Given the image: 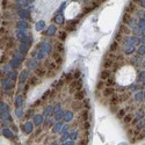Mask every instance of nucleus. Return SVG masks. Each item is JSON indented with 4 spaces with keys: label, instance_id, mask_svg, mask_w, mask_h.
Listing matches in <instances>:
<instances>
[{
    "label": "nucleus",
    "instance_id": "obj_1",
    "mask_svg": "<svg viewBox=\"0 0 145 145\" xmlns=\"http://www.w3.org/2000/svg\"><path fill=\"white\" fill-rule=\"evenodd\" d=\"M81 91V81L78 80V81H73L72 84H71V86H70V92L71 93H73V92H79Z\"/></svg>",
    "mask_w": 145,
    "mask_h": 145
},
{
    "label": "nucleus",
    "instance_id": "obj_2",
    "mask_svg": "<svg viewBox=\"0 0 145 145\" xmlns=\"http://www.w3.org/2000/svg\"><path fill=\"white\" fill-rule=\"evenodd\" d=\"M2 87L6 88V89H8V88H13L14 87V83H13V80L12 79H5L4 81H2Z\"/></svg>",
    "mask_w": 145,
    "mask_h": 145
},
{
    "label": "nucleus",
    "instance_id": "obj_3",
    "mask_svg": "<svg viewBox=\"0 0 145 145\" xmlns=\"http://www.w3.org/2000/svg\"><path fill=\"white\" fill-rule=\"evenodd\" d=\"M113 64H114V59H113V58L107 57V58H106V61H104V63H103V67L107 70L108 67H110Z\"/></svg>",
    "mask_w": 145,
    "mask_h": 145
},
{
    "label": "nucleus",
    "instance_id": "obj_4",
    "mask_svg": "<svg viewBox=\"0 0 145 145\" xmlns=\"http://www.w3.org/2000/svg\"><path fill=\"white\" fill-rule=\"evenodd\" d=\"M85 95H86V92L81 89V91L77 92L76 95H74V98H76V100H78V101H79V100H83V99H84Z\"/></svg>",
    "mask_w": 145,
    "mask_h": 145
},
{
    "label": "nucleus",
    "instance_id": "obj_5",
    "mask_svg": "<svg viewBox=\"0 0 145 145\" xmlns=\"http://www.w3.org/2000/svg\"><path fill=\"white\" fill-rule=\"evenodd\" d=\"M103 95L104 96H109V95H114V88L107 87L103 89Z\"/></svg>",
    "mask_w": 145,
    "mask_h": 145
},
{
    "label": "nucleus",
    "instance_id": "obj_6",
    "mask_svg": "<svg viewBox=\"0 0 145 145\" xmlns=\"http://www.w3.org/2000/svg\"><path fill=\"white\" fill-rule=\"evenodd\" d=\"M109 74H110V72H109L108 70H103L102 72L100 73V78H101V79H106V80H107V79H109Z\"/></svg>",
    "mask_w": 145,
    "mask_h": 145
},
{
    "label": "nucleus",
    "instance_id": "obj_7",
    "mask_svg": "<svg viewBox=\"0 0 145 145\" xmlns=\"http://www.w3.org/2000/svg\"><path fill=\"white\" fill-rule=\"evenodd\" d=\"M37 48H43L42 50H44L45 52H50L51 51V48H50L49 44H45V43H41V44H38Z\"/></svg>",
    "mask_w": 145,
    "mask_h": 145
},
{
    "label": "nucleus",
    "instance_id": "obj_8",
    "mask_svg": "<svg viewBox=\"0 0 145 145\" xmlns=\"http://www.w3.org/2000/svg\"><path fill=\"white\" fill-rule=\"evenodd\" d=\"M31 130H33V125H31L30 122H27V124L24 125V131L27 132V134H30Z\"/></svg>",
    "mask_w": 145,
    "mask_h": 145
},
{
    "label": "nucleus",
    "instance_id": "obj_9",
    "mask_svg": "<svg viewBox=\"0 0 145 145\" xmlns=\"http://www.w3.org/2000/svg\"><path fill=\"white\" fill-rule=\"evenodd\" d=\"M62 125H63V123H62V122H58V123H56V125L54 126V130H52V131H54L55 134H56V132H58V131H61V128H62Z\"/></svg>",
    "mask_w": 145,
    "mask_h": 145
},
{
    "label": "nucleus",
    "instance_id": "obj_10",
    "mask_svg": "<svg viewBox=\"0 0 145 145\" xmlns=\"http://www.w3.org/2000/svg\"><path fill=\"white\" fill-rule=\"evenodd\" d=\"M124 52H125V54H131V52H134V46L132 45H125L124 46Z\"/></svg>",
    "mask_w": 145,
    "mask_h": 145
},
{
    "label": "nucleus",
    "instance_id": "obj_11",
    "mask_svg": "<svg viewBox=\"0 0 145 145\" xmlns=\"http://www.w3.org/2000/svg\"><path fill=\"white\" fill-rule=\"evenodd\" d=\"M42 121H43V117L41 116V115H37V116H35V118H34L35 124H41V123H42Z\"/></svg>",
    "mask_w": 145,
    "mask_h": 145
},
{
    "label": "nucleus",
    "instance_id": "obj_12",
    "mask_svg": "<svg viewBox=\"0 0 145 145\" xmlns=\"http://www.w3.org/2000/svg\"><path fill=\"white\" fill-rule=\"evenodd\" d=\"M118 100H120V96L118 95H116V94H114V95L111 96V104H117V102H118Z\"/></svg>",
    "mask_w": 145,
    "mask_h": 145
},
{
    "label": "nucleus",
    "instance_id": "obj_13",
    "mask_svg": "<svg viewBox=\"0 0 145 145\" xmlns=\"http://www.w3.org/2000/svg\"><path fill=\"white\" fill-rule=\"evenodd\" d=\"M72 117H73V114L71 113V111H67V113H65L64 118L66 120V121H71V120H72Z\"/></svg>",
    "mask_w": 145,
    "mask_h": 145
},
{
    "label": "nucleus",
    "instance_id": "obj_14",
    "mask_svg": "<svg viewBox=\"0 0 145 145\" xmlns=\"http://www.w3.org/2000/svg\"><path fill=\"white\" fill-rule=\"evenodd\" d=\"M55 22L58 23V24H62V23H63V15L59 14V15L56 16V18H55Z\"/></svg>",
    "mask_w": 145,
    "mask_h": 145
},
{
    "label": "nucleus",
    "instance_id": "obj_15",
    "mask_svg": "<svg viewBox=\"0 0 145 145\" xmlns=\"http://www.w3.org/2000/svg\"><path fill=\"white\" fill-rule=\"evenodd\" d=\"M27 76H28V72L27 71H23L21 77H20V83H23V81L26 80V79H27Z\"/></svg>",
    "mask_w": 145,
    "mask_h": 145
},
{
    "label": "nucleus",
    "instance_id": "obj_16",
    "mask_svg": "<svg viewBox=\"0 0 145 145\" xmlns=\"http://www.w3.org/2000/svg\"><path fill=\"white\" fill-rule=\"evenodd\" d=\"M38 81H40V80H38L37 77H31V78H30V86H35Z\"/></svg>",
    "mask_w": 145,
    "mask_h": 145
},
{
    "label": "nucleus",
    "instance_id": "obj_17",
    "mask_svg": "<svg viewBox=\"0 0 145 145\" xmlns=\"http://www.w3.org/2000/svg\"><path fill=\"white\" fill-rule=\"evenodd\" d=\"M28 46H29L28 44H22V45H20V52L22 51L23 54H26L28 51Z\"/></svg>",
    "mask_w": 145,
    "mask_h": 145
},
{
    "label": "nucleus",
    "instance_id": "obj_18",
    "mask_svg": "<svg viewBox=\"0 0 145 145\" xmlns=\"http://www.w3.org/2000/svg\"><path fill=\"white\" fill-rule=\"evenodd\" d=\"M35 67H37V63H36L35 59H31L29 62V69H35Z\"/></svg>",
    "mask_w": 145,
    "mask_h": 145
},
{
    "label": "nucleus",
    "instance_id": "obj_19",
    "mask_svg": "<svg viewBox=\"0 0 145 145\" xmlns=\"http://www.w3.org/2000/svg\"><path fill=\"white\" fill-rule=\"evenodd\" d=\"M51 111H52V107H51V106H48V107H45V109H44V115L48 116Z\"/></svg>",
    "mask_w": 145,
    "mask_h": 145
},
{
    "label": "nucleus",
    "instance_id": "obj_20",
    "mask_svg": "<svg viewBox=\"0 0 145 145\" xmlns=\"http://www.w3.org/2000/svg\"><path fill=\"white\" fill-rule=\"evenodd\" d=\"M81 118H83V121H85V122H87L86 120L88 118V111L86 110V111H83L81 113Z\"/></svg>",
    "mask_w": 145,
    "mask_h": 145
},
{
    "label": "nucleus",
    "instance_id": "obj_21",
    "mask_svg": "<svg viewBox=\"0 0 145 145\" xmlns=\"http://www.w3.org/2000/svg\"><path fill=\"white\" fill-rule=\"evenodd\" d=\"M56 50H57V51H59V52H63V50H64L63 44H62V43H57V44H56Z\"/></svg>",
    "mask_w": 145,
    "mask_h": 145
},
{
    "label": "nucleus",
    "instance_id": "obj_22",
    "mask_svg": "<svg viewBox=\"0 0 145 145\" xmlns=\"http://www.w3.org/2000/svg\"><path fill=\"white\" fill-rule=\"evenodd\" d=\"M44 73H45V70H44V69H37V70H36V74H37V76H40V77L44 76Z\"/></svg>",
    "mask_w": 145,
    "mask_h": 145
},
{
    "label": "nucleus",
    "instance_id": "obj_23",
    "mask_svg": "<svg viewBox=\"0 0 145 145\" xmlns=\"http://www.w3.org/2000/svg\"><path fill=\"white\" fill-rule=\"evenodd\" d=\"M115 80H114V78H109V79H107V81H106V86H109L110 87L111 85H114Z\"/></svg>",
    "mask_w": 145,
    "mask_h": 145
},
{
    "label": "nucleus",
    "instance_id": "obj_24",
    "mask_svg": "<svg viewBox=\"0 0 145 145\" xmlns=\"http://www.w3.org/2000/svg\"><path fill=\"white\" fill-rule=\"evenodd\" d=\"M22 101H23L22 96L19 95V96H18V99H16V107H20V106L22 104Z\"/></svg>",
    "mask_w": 145,
    "mask_h": 145
},
{
    "label": "nucleus",
    "instance_id": "obj_25",
    "mask_svg": "<svg viewBox=\"0 0 145 145\" xmlns=\"http://www.w3.org/2000/svg\"><path fill=\"white\" fill-rule=\"evenodd\" d=\"M21 41H22L23 43H31L33 42V38H31V36H29V37H23Z\"/></svg>",
    "mask_w": 145,
    "mask_h": 145
},
{
    "label": "nucleus",
    "instance_id": "obj_26",
    "mask_svg": "<svg viewBox=\"0 0 145 145\" xmlns=\"http://www.w3.org/2000/svg\"><path fill=\"white\" fill-rule=\"evenodd\" d=\"M72 107L74 108V109H80V108L83 107V106H81V103H80V102H73Z\"/></svg>",
    "mask_w": 145,
    "mask_h": 145
},
{
    "label": "nucleus",
    "instance_id": "obj_27",
    "mask_svg": "<svg viewBox=\"0 0 145 145\" xmlns=\"http://www.w3.org/2000/svg\"><path fill=\"white\" fill-rule=\"evenodd\" d=\"M138 54L139 55H144L145 54V45H142L138 48Z\"/></svg>",
    "mask_w": 145,
    "mask_h": 145
},
{
    "label": "nucleus",
    "instance_id": "obj_28",
    "mask_svg": "<svg viewBox=\"0 0 145 145\" xmlns=\"http://www.w3.org/2000/svg\"><path fill=\"white\" fill-rule=\"evenodd\" d=\"M8 107L6 106V103H1V113H7Z\"/></svg>",
    "mask_w": 145,
    "mask_h": 145
},
{
    "label": "nucleus",
    "instance_id": "obj_29",
    "mask_svg": "<svg viewBox=\"0 0 145 145\" xmlns=\"http://www.w3.org/2000/svg\"><path fill=\"white\" fill-rule=\"evenodd\" d=\"M55 31H56V28L54 27V26H51V27H49V30H48V34L49 35H54Z\"/></svg>",
    "mask_w": 145,
    "mask_h": 145
},
{
    "label": "nucleus",
    "instance_id": "obj_30",
    "mask_svg": "<svg viewBox=\"0 0 145 145\" xmlns=\"http://www.w3.org/2000/svg\"><path fill=\"white\" fill-rule=\"evenodd\" d=\"M1 118H2L4 121H6V120H11L7 113H1Z\"/></svg>",
    "mask_w": 145,
    "mask_h": 145
},
{
    "label": "nucleus",
    "instance_id": "obj_31",
    "mask_svg": "<svg viewBox=\"0 0 145 145\" xmlns=\"http://www.w3.org/2000/svg\"><path fill=\"white\" fill-rule=\"evenodd\" d=\"M116 49H117V42L111 43V45H110V51H115Z\"/></svg>",
    "mask_w": 145,
    "mask_h": 145
},
{
    "label": "nucleus",
    "instance_id": "obj_32",
    "mask_svg": "<svg viewBox=\"0 0 145 145\" xmlns=\"http://www.w3.org/2000/svg\"><path fill=\"white\" fill-rule=\"evenodd\" d=\"M43 27H44V22H43V21H41V22H38L37 24H36V28H37V30L42 29Z\"/></svg>",
    "mask_w": 145,
    "mask_h": 145
},
{
    "label": "nucleus",
    "instance_id": "obj_33",
    "mask_svg": "<svg viewBox=\"0 0 145 145\" xmlns=\"http://www.w3.org/2000/svg\"><path fill=\"white\" fill-rule=\"evenodd\" d=\"M63 116H64V115H63V113H62V111H59V113H56V114H55V117H56V120H61Z\"/></svg>",
    "mask_w": 145,
    "mask_h": 145
},
{
    "label": "nucleus",
    "instance_id": "obj_34",
    "mask_svg": "<svg viewBox=\"0 0 145 145\" xmlns=\"http://www.w3.org/2000/svg\"><path fill=\"white\" fill-rule=\"evenodd\" d=\"M130 26H131V27L134 28V29H136V30L138 29V27H137V23L135 22V20H131V22H130Z\"/></svg>",
    "mask_w": 145,
    "mask_h": 145
},
{
    "label": "nucleus",
    "instance_id": "obj_35",
    "mask_svg": "<svg viewBox=\"0 0 145 145\" xmlns=\"http://www.w3.org/2000/svg\"><path fill=\"white\" fill-rule=\"evenodd\" d=\"M18 27H23V28H27L28 26H27V23H24L23 21H19L18 22Z\"/></svg>",
    "mask_w": 145,
    "mask_h": 145
},
{
    "label": "nucleus",
    "instance_id": "obj_36",
    "mask_svg": "<svg viewBox=\"0 0 145 145\" xmlns=\"http://www.w3.org/2000/svg\"><path fill=\"white\" fill-rule=\"evenodd\" d=\"M20 16H23V18H29V14L27 13V11H22V12H20Z\"/></svg>",
    "mask_w": 145,
    "mask_h": 145
},
{
    "label": "nucleus",
    "instance_id": "obj_37",
    "mask_svg": "<svg viewBox=\"0 0 145 145\" xmlns=\"http://www.w3.org/2000/svg\"><path fill=\"white\" fill-rule=\"evenodd\" d=\"M44 56H45V54H44L43 51H40V52H37V59H42Z\"/></svg>",
    "mask_w": 145,
    "mask_h": 145
},
{
    "label": "nucleus",
    "instance_id": "obj_38",
    "mask_svg": "<svg viewBox=\"0 0 145 145\" xmlns=\"http://www.w3.org/2000/svg\"><path fill=\"white\" fill-rule=\"evenodd\" d=\"M104 85H106V84H104L103 81H99V83H98V86H96V87H98V89H102Z\"/></svg>",
    "mask_w": 145,
    "mask_h": 145
},
{
    "label": "nucleus",
    "instance_id": "obj_39",
    "mask_svg": "<svg viewBox=\"0 0 145 145\" xmlns=\"http://www.w3.org/2000/svg\"><path fill=\"white\" fill-rule=\"evenodd\" d=\"M72 78H73L72 74H71V73H69V74H66V76H65V81H67V83H69V81L71 80Z\"/></svg>",
    "mask_w": 145,
    "mask_h": 145
},
{
    "label": "nucleus",
    "instance_id": "obj_40",
    "mask_svg": "<svg viewBox=\"0 0 145 145\" xmlns=\"http://www.w3.org/2000/svg\"><path fill=\"white\" fill-rule=\"evenodd\" d=\"M11 65H13V66H19V62H18L15 58H14V59L11 62Z\"/></svg>",
    "mask_w": 145,
    "mask_h": 145
},
{
    "label": "nucleus",
    "instance_id": "obj_41",
    "mask_svg": "<svg viewBox=\"0 0 145 145\" xmlns=\"http://www.w3.org/2000/svg\"><path fill=\"white\" fill-rule=\"evenodd\" d=\"M8 77H9V79H14L16 77V73L15 72H9L8 73Z\"/></svg>",
    "mask_w": 145,
    "mask_h": 145
},
{
    "label": "nucleus",
    "instance_id": "obj_42",
    "mask_svg": "<svg viewBox=\"0 0 145 145\" xmlns=\"http://www.w3.org/2000/svg\"><path fill=\"white\" fill-rule=\"evenodd\" d=\"M9 132H11V131H9L8 129H5L4 130V135H5V136H7V137H11V136H13V135H11Z\"/></svg>",
    "mask_w": 145,
    "mask_h": 145
},
{
    "label": "nucleus",
    "instance_id": "obj_43",
    "mask_svg": "<svg viewBox=\"0 0 145 145\" xmlns=\"http://www.w3.org/2000/svg\"><path fill=\"white\" fill-rule=\"evenodd\" d=\"M145 126V121H139V124H138V129H141V128H144Z\"/></svg>",
    "mask_w": 145,
    "mask_h": 145
},
{
    "label": "nucleus",
    "instance_id": "obj_44",
    "mask_svg": "<svg viewBox=\"0 0 145 145\" xmlns=\"http://www.w3.org/2000/svg\"><path fill=\"white\" fill-rule=\"evenodd\" d=\"M131 117H132L131 115H128V116H125V117H124V122H125V123H129L130 120H131Z\"/></svg>",
    "mask_w": 145,
    "mask_h": 145
},
{
    "label": "nucleus",
    "instance_id": "obj_45",
    "mask_svg": "<svg viewBox=\"0 0 145 145\" xmlns=\"http://www.w3.org/2000/svg\"><path fill=\"white\" fill-rule=\"evenodd\" d=\"M128 20H129V14L126 13L125 15H124V18H123V22H124V23H128Z\"/></svg>",
    "mask_w": 145,
    "mask_h": 145
},
{
    "label": "nucleus",
    "instance_id": "obj_46",
    "mask_svg": "<svg viewBox=\"0 0 145 145\" xmlns=\"http://www.w3.org/2000/svg\"><path fill=\"white\" fill-rule=\"evenodd\" d=\"M139 80H142V81L145 80V72H143V73L139 74Z\"/></svg>",
    "mask_w": 145,
    "mask_h": 145
},
{
    "label": "nucleus",
    "instance_id": "obj_47",
    "mask_svg": "<svg viewBox=\"0 0 145 145\" xmlns=\"http://www.w3.org/2000/svg\"><path fill=\"white\" fill-rule=\"evenodd\" d=\"M65 36H66V33H65V31H62L61 34H59V37H61V40H64Z\"/></svg>",
    "mask_w": 145,
    "mask_h": 145
},
{
    "label": "nucleus",
    "instance_id": "obj_48",
    "mask_svg": "<svg viewBox=\"0 0 145 145\" xmlns=\"http://www.w3.org/2000/svg\"><path fill=\"white\" fill-rule=\"evenodd\" d=\"M143 94H142V93H137V94H136V100H138V101H139V100L142 99V98H143Z\"/></svg>",
    "mask_w": 145,
    "mask_h": 145
},
{
    "label": "nucleus",
    "instance_id": "obj_49",
    "mask_svg": "<svg viewBox=\"0 0 145 145\" xmlns=\"http://www.w3.org/2000/svg\"><path fill=\"white\" fill-rule=\"evenodd\" d=\"M124 114H125V113H124V110H120V111H118V117H120V118L123 117V116H124Z\"/></svg>",
    "mask_w": 145,
    "mask_h": 145
},
{
    "label": "nucleus",
    "instance_id": "obj_50",
    "mask_svg": "<svg viewBox=\"0 0 145 145\" xmlns=\"http://www.w3.org/2000/svg\"><path fill=\"white\" fill-rule=\"evenodd\" d=\"M16 116H18V117H21V116H22V110L18 109V110H16Z\"/></svg>",
    "mask_w": 145,
    "mask_h": 145
},
{
    "label": "nucleus",
    "instance_id": "obj_51",
    "mask_svg": "<svg viewBox=\"0 0 145 145\" xmlns=\"http://www.w3.org/2000/svg\"><path fill=\"white\" fill-rule=\"evenodd\" d=\"M128 98H129V95H128V94H122V96H121V100H126L128 99Z\"/></svg>",
    "mask_w": 145,
    "mask_h": 145
},
{
    "label": "nucleus",
    "instance_id": "obj_52",
    "mask_svg": "<svg viewBox=\"0 0 145 145\" xmlns=\"http://www.w3.org/2000/svg\"><path fill=\"white\" fill-rule=\"evenodd\" d=\"M79 76H80V71H76V72H74V78H79Z\"/></svg>",
    "mask_w": 145,
    "mask_h": 145
},
{
    "label": "nucleus",
    "instance_id": "obj_53",
    "mask_svg": "<svg viewBox=\"0 0 145 145\" xmlns=\"http://www.w3.org/2000/svg\"><path fill=\"white\" fill-rule=\"evenodd\" d=\"M139 26H141V27H145V20H144V19L141 20V22H139Z\"/></svg>",
    "mask_w": 145,
    "mask_h": 145
},
{
    "label": "nucleus",
    "instance_id": "obj_54",
    "mask_svg": "<svg viewBox=\"0 0 145 145\" xmlns=\"http://www.w3.org/2000/svg\"><path fill=\"white\" fill-rule=\"evenodd\" d=\"M77 131H73V134H71V138H72V139H74V138L77 137Z\"/></svg>",
    "mask_w": 145,
    "mask_h": 145
},
{
    "label": "nucleus",
    "instance_id": "obj_55",
    "mask_svg": "<svg viewBox=\"0 0 145 145\" xmlns=\"http://www.w3.org/2000/svg\"><path fill=\"white\" fill-rule=\"evenodd\" d=\"M79 145H87V139H83V141L80 142V144Z\"/></svg>",
    "mask_w": 145,
    "mask_h": 145
},
{
    "label": "nucleus",
    "instance_id": "obj_56",
    "mask_svg": "<svg viewBox=\"0 0 145 145\" xmlns=\"http://www.w3.org/2000/svg\"><path fill=\"white\" fill-rule=\"evenodd\" d=\"M84 123H85L84 128H87V129H88V128H89V123H88V122H84Z\"/></svg>",
    "mask_w": 145,
    "mask_h": 145
},
{
    "label": "nucleus",
    "instance_id": "obj_57",
    "mask_svg": "<svg viewBox=\"0 0 145 145\" xmlns=\"http://www.w3.org/2000/svg\"><path fill=\"white\" fill-rule=\"evenodd\" d=\"M64 145H73V142H65Z\"/></svg>",
    "mask_w": 145,
    "mask_h": 145
},
{
    "label": "nucleus",
    "instance_id": "obj_58",
    "mask_svg": "<svg viewBox=\"0 0 145 145\" xmlns=\"http://www.w3.org/2000/svg\"><path fill=\"white\" fill-rule=\"evenodd\" d=\"M66 130H67V126H65V128H64V129H63V130H62V132H65V131H66Z\"/></svg>",
    "mask_w": 145,
    "mask_h": 145
},
{
    "label": "nucleus",
    "instance_id": "obj_59",
    "mask_svg": "<svg viewBox=\"0 0 145 145\" xmlns=\"http://www.w3.org/2000/svg\"><path fill=\"white\" fill-rule=\"evenodd\" d=\"M142 6H145V1H142Z\"/></svg>",
    "mask_w": 145,
    "mask_h": 145
},
{
    "label": "nucleus",
    "instance_id": "obj_60",
    "mask_svg": "<svg viewBox=\"0 0 145 145\" xmlns=\"http://www.w3.org/2000/svg\"><path fill=\"white\" fill-rule=\"evenodd\" d=\"M142 41H143V42L145 43V36H144V37H143V38H142Z\"/></svg>",
    "mask_w": 145,
    "mask_h": 145
},
{
    "label": "nucleus",
    "instance_id": "obj_61",
    "mask_svg": "<svg viewBox=\"0 0 145 145\" xmlns=\"http://www.w3.org/2000/svg\"><path fill=\"white\" fill-rule=\"evenodd\" d=\"M144 67H145V62H144Z\"/></svg>",
    "mask_w": 145,
    "mask_h": 145
},
{
    "label": "nucleus",
    "instance_id": "obj_62",
    "mask_svg": "<svg viewBox=\"0 0 145 145\" xmlns=\"http://www.w3.org/2000/svg\"><path fill=\"white\" fill-rule=\"evenodd\" d=\"M144 34H145V29H144Z\"/></svg>",
    "mask_w": 145,
    "mask_h": 145
},
{
    "label": "nucleus",
    "instance_id": "obj_63",
    "mask_svg": "<svg viewBox=\"0 0 145 145\" xmlns=\"http://www.w3.org/2000/svg\"><path fill=\"white\" fill-rule=\"evenodd\" d=\"M144 95H145V94H144Z\"/></svg>",
    "mask_w": 145,
    "mask_h": 145
}]
</instances>
